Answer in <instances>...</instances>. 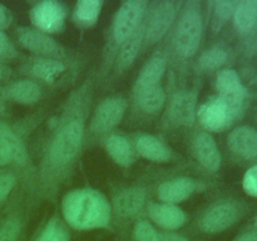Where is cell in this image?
Wrapping results in <instances>:
<instances>
[{
	"mask_svg": "<svg viewBox=\"0 0 257 241\" xmlns=\"http://www.w3.org/2000/svg\"><path fill=\"white\" fill-rule=\"evenodd\" d=\"M94 95V78L88 75L70 90L53 118L34 171L35 192L43 200L55 201L82 158Z\"/></svg>",
	"mask_w": 257,
	"mask_h": 241,
	"instance_id": "obj_1",
	"label": "cell"
},
{
	"mask_svg": "<svg viewBox=\"0 0 257 241\" xmlns=\"http://www.w3.org/2000/svg\"><path fill=\"white\" fill-rule=\"evenodd\" d=\"M62 218L68 227L78 231L109 230L112 223L110 201L97 188L69 191L62 200Z\"/></svg>",
	"mask_w": 257,
	"mask_h": 241,
	"instance_id": "obj_2",
	"label": "cell"
},
{
	"mask_svg": "<svg viewBox=\"0 0 257 241\" xmlns=\"http://www.w3.org/2000/svg\"><path fill=\"white\" fill-rule=\"evenodd\" d=\"M150 3L146 0H128L120 4L112 19L104 52L102 72H109L113 67L118 49L140 29L143 24Z\"/></svg>",
	"mask_w": 257,
	"mask_h": 241,
	"instance_id": "obj_3",
	"label": "cell"
},
{
	"mask_svg": "<svg viewBox=\"0 0 257 241\" xmlns=\"http://www.w3.org/2000/svg\"><path fill=\"white\" fill-rule=\"evenodd\" d=\"M202 5L197 0L183 2L176 20L172 37V48L176 57L182 62L197 54L203 37Z\"/></svg>",
	"mask_w": 257,
	"mask_h": 241,
	"instance_id": "obj_4",
	"label": "cell"
},
{
	"mask_svg": "<svg viewBox=\"0 0 257 241\" xmlns=\"http://www.w3.org/2000/svg\"><path fill=\"white\" fill-rule=\"evenodd\" d=\"M247 100L211 95L198 105L197 120L206 132H222L242 117Z\"/></svg>",
	"mask_w": 257,
	"mask_h": 241,
	"instance_id": "obj_5",
	"label": "cell"
},
{
	"mask_svg": "<svg viewBox=\"0 0 257 241\" xmlns=\"http://www.w3.org/2000/svg\"><path fill=\"white\" fill-rule=\"evenodd\" d=\"M246 212L242 202L233 198L217 200L208 205L196 220V228L205 235H218L230 230Z\"/></svg>",
	"mask_w": 257,
	"mask_h": 241,
	"instance_id": "obj_6",
	"label": "cell"
},
{
	"mask_svg": "<svg viewBox=\"0 0 257 241\" xmlns=\"http://www.w3.org/2000/svg\"><path fill=\"white\" fill-rule=\"evenodd\" d=\"M183 2L160 0L148 4L143 29V49H150L162 42L176 24Z\"/></svg>",
	"mask_w": 257,
	"mask_h": 241,
	"instance_id": "obj_7",
	"label": "cell"
},
{
	"mask_svg": "<svg viewBox=\"0 0 257 241\" xmlns=\"http://www.w3.org/2000/svg\"><path fill=\"white\" fill-rule=\"evenodd\" d=\"M127 105V99L120 94L103 98L90 113L88 135L104 138L105 136L113 133L124 118Z\"/></svg>",
	"mask_w": 257,
	"mask_h": 241,
	"instance_id": "obj_8",
	"label": "cell"
},
{
	"mask_svg": "<svg viewBox=\"0 0 257 241\" xmlns=\"http://www.w3.org/2000/svg\"><path fill=\"white\" fill-rule=\"evenodd\" d=\"M18 43L38 58H50L67 62L69 54L67 48L63 47L52 35L39 32L33 27H18L15 30Z\"/></svg>",
	"mask_w": 257,
	"mask_h": 241,
	"instance_id": "obj_9",
	"label": "cell"
},
{
	"mask_svg": "<svg viewBox=\"0 0 257 241\" xmlns=\"http://www.w3.org/2000/svg\"><path fill=\"white\" fill-rule=\"evenodd\" d=\"M165 123L170 127H191L197 120L198 92L192 89H180L167 98Z\"/></svg>",
	"mask_w": 257,
	"mask_h": 241,
	"instance_id": "obj_10",
	"label": "cell"
},
{
	"mask_svg": "<svg viewBox=\"0 0 257 241\" xmlns=\"http://www.w3.org/2000/svg\"><path fill=\"white\" fill-rule=\"evenodd\" d=\"M67 17V7L57 0H43L37 3L29 12L33 28L49 35L58 34L64 29Z\"/></svg>",
	"mask_w": 257,
	"mask_h": 241,
	"instance_id": "obj_11",
	"label": "cell"
},
{
	"mask_svg": "<svg viewBox=\"0 0 257 241\" xmlns=\"http://www.w3.org/2000/svg\"><path fill=\"white\" fill-rule=\"evenodd\" d=\"M9 165L30 171L32 163L22 137L9 125L0 120V167Z\"/></svg>",
	"mask_w": 257,
	"mask_h": 241,
	"instance_id": "obj_12",
	"label": "cell"
},
{
	"mask_svg": "<svg viewBox=\"0 0 257 241\" xmlns=\"http://www.w3.org/2000/svg\"><path fill=\"white\" fill-rule=\"evenodd\" d=\"M148 205V191L142 186L123 187L115 192L110 201L112 213L122 220L138 217Z\"/></svg>",
	"mask_w": 257,
	"mask_h": 241,
	"instance_id": "obj_13",
	"label": "cell"
},
{
	"mask_svg": "<svg viewBox=\"0 0 257 241\" xmlns=\"http://www.w3.org/2000/svg\"><path fill=\"white\" fill-rule=\"evenodd\" d=\"M207 187L203 181L192 177H175L163 181L157 188V197L160 202L180 205L196 193L202 192Z\"/></svg>",
	"mask_w": 257,
	"mask_h": 241,
	"instance_id": "obj_14",
	"label": "cell"
},
{
	"mask_svg": "<svg viewBox=\"0 0 257 241\" xmlns=\"http://www.w3.org/2000/svg\"><path fill=\"white\" fill-rule=\"evenodd\" d=\"M147 215L150 222L162 231H177L187 223V215L178 205L166 202H148Z\"/></svg>",
	"mask_w": 257,
	"mask_h": 241,
	"instance_id": "obj_15",
	"label": "cell"
},
{
	"mask_svg": "<svg viewBox=\"0 0 257 241\" xmlns=\"http://www.w3.org/2000/svg\"><path fill=\"white\" fill-rule=\"evenodd\" d=\"M193 157L200 163L201 167L208 173H216L222 165V156L220 148L212 135L206 131H201L193 137L191 145Z\"/></svg>",
	"mask_w": 257,
	"mask_h": 241,
	"instance_id": "obj_16",
	"label": "cell"
},
{
	"mask_svg": "<svg viewBox=\"0 0 257 241\" xmlns=\"http://www.w3.org/2000/svg\"><path fill=\"white\" fill-rule=\"evenodd\" d=\"M25 74L33 80H40L47 84H54L68 70V64L64 60L50 59V58L33 57L23 65Z\"/></svg>",
	"mask_w": 257,
	"mask_h": 241,
	"instance_id": "obj_17",
	"label": "cell"
},
{
	"mask_svg": "<svg viewBox=\"0 0 257 241\" xmlns=\"http://www.w3.org/2000/svg\"><path fill=\"white\" fill-rule=\"evenodd\" d=\"M167 70V58L161 49H157L145 63L133 84V94L148 88L162 84V79Z\"/></svg>",
	"mask_w": 257,
	"mask_h": 241,
	"instance_id": "obj_18",
	"label": "cell"
},
{
	"mask_svg": "<svg viewBox=\"0 0 257 241\" xmlns=\"http://www.w3.org/2000/svg\"><path fill=\"white\" fill-rule=\"evenodd\" d=\"M135 150L137 156L150 162L167 163L173 160V150L160 137L143 133L136 138Z\"/></svg>",
	"mask_w": 257,
	"mask_h": 241,
	"instance_id": "obj_19",
	"label": "cell"
},
{
	"mask_svg": "<svg viewBox=\"0 0 257 241\" xmlns=\"http://www.w3.org/2000/svg\"><path fill=\"white\" fill-rule=\"evenodd\" d=\"M227 146L238 158L253 160L257 157V130L250 126L235 128L228 135Z\"/></svg>",
	"mask_w": 257,
	"mask_h": 241,
	"instance_id": "obj_20",
	"label": "cell"
},
{
	"mask_svg": "<svg viewBox=\"0 0 257 241\" xmlns=\"http://www.w3.org/2000/svg\"><path fill=\"white\" fill-rule=\"evenodd\" d=\"M105 152L108 153L113 162L117 163L120 167L128 168L135 163L136 153L135 146L131 143L127 137L118 133H110L103 138Z\"/></svg>",
	"mask_w": 257,
	"mask_h": 241,
	"instance_id": "obj_21",
	"label": "cell"
},
{
	"mask_svg": "<svg viewBox=\"0 0 257 241\" xmlns=\"http://www.w3.org/2000/svg\"><path fill=\"white\" fill-rule=\"evenodd\" d=\"M143 37H145V29H143L142 24L140 29L118 49L114 63H113V69H114L115 77L122 75L136 62L137 57L140 55V52L143 49Z\"/></svg>",
	"mask_w": 257,
	"mask_h": 241,
	"instance_id": "obj_22",
	"label": "cell"
},
{
	"mask_svg": "<svg viewBox=\"0 0 257 241\" xmlns=\"http://www.w3.org/2000/svg\"><path fill=\"white\" fill-rule=\"evenodd\" d=\"M3 93L9 100L23 105L37 104L43 97L42 87L33 79L15 80L4 87Z\"/></svg>",
	"mask_w": 257,
	"mask_h": 241,
	"instance_id": "obj_23",
	"label": "cell"
},
{
	"mask_svg": "<svg viewBox=\"0 0 257 241\" xmlns=\"http://www.w3.org/2000/svg\"><path fill=\"white\" fill-rule=\"evenodd\" d=\"M216 90L217 94L225 98L235 99H248V90L243 85L241 77L235 69L226 68L220 70L216 77Z\"/></svg>",
	"mask_w": 257,
	"mask_h": 241,
	"instance_id": "obj_24",
	"label": "cell"
},
{
	"mask_svg": "<svg viewBox=\"0 0 257 241\" xmlns=\"http://www.w3.org/2000/svg\"><path fill=\"white\" fill-rule=\"evenodd\" d=\"M103 0H79L72 12V20L80 29H88L97 24L102 13Z\"/></svg>",
	"mask_w": 257,
	"mask_h": 241,
	"instance_id": "obj_25",
	"label": "cell"
},
{
	"mask_svg": "<svg viewBox=\"0 0 257 241\" xmlns=\"http://www.w3.org/2000/svg\"><path fill=\"white\" fill-rule=\"evenodd\" d=\"M133 98H135L136 104L142 112L147 114H157L166 107L167 92L162 84H158L156 87L136 93L133 94Z\"/></svg>",
	"mask_w": 257,
	"mask_h": 241,
	"instance_id": "obj_26",
	"label": "cell"
},
{
	"mask_svg": "<svg viewBox=\"0 0 257 241\" xmlns=\"http://www.w3.org/2000/svg\"><path fill=\"white\" fill-rule=\"evenodd\" d=\"M233 24L241 34H248L257 28V0L237 2L233 13Z\"/></svg>",
	"mask_w": 257,
	"mask_h": 241,
	"instance_id": "obj_27",
	"label": "cell"
},
{
	"mask_svg": "<svg viewBox=\"0 0 257 241\" xmlns=\"http://www.w3.org/2000/svg\"><path fill=\"white\" fill-rule=\"evenodd\" d=\"M33 241H70V228L60 216L54 215L44 223Z\"/></svg>",
	"mask_w": 257,
	"mask_h": 241,
	"instance_id": "obj_28",
	"label": "cell"
},
{
	"mask_svg": "<svg viewBox=\"0 0 257 241\" xmlns=\"http://www.w3.org/2000/svg\"><path fill=\"white\" fill-rule=\"evenodd\" d=\"M228 58L227 50L221 45H213L203 50L197 58V68L201 72H213L222 67Z\"/></svg>",
	"mask_w": 257,
	"mask_h": 241,
	"instance_id": "obj_29",
	"label": "cell"
},
{
	"mask_svg": "<svg viewBox=\"0 0 257 241\" xmlns=\"http://www.w3.org/2000/svg\"><path fill=\"white\" fill-rule=\"evenodd\" d=\"M212 14H211V29L213 33H220L221 29L227 24L228 20L233 17L237 2L232 0H217L211 3Z\"/></svg>",
	"mask_w": 257,
	"mask_h": 241,
	"instance_id": "obj_30",
	"label": "cell"
},
{
	"mask_svg": "<svg viewBox=\"0 0 257 241\" xmlns=\"http://www.w3.org/2000/svg\"><path fill=\"white\" fill-rule=\"evenodd\" d=\"M23 232V218L18 213L7 216L0 222V241H19Z\"/></svg>",
	"mask_w": 257,
	"mask_h": 241,
	"instance_id": "obj_31",
	"label": "cell"
},
{
	"mask_svg": "<svg viewBox=\"0 0 257 241\" xmlns=\"http://www.w3.org/2000/svg\"><path fill=\"white\" fill-rule=\"evenodd\" d=\"M135 241H161L160 231L148 220H138L133 227Z\"/></svg>",
	"mask_w": 257,
	"mask_h": 241,
	"instance_id": "obj_32",
	"label": "cell"
},
{
	"mask_svg": "<svg viewBox=\"0 0 257 241\" xmlns=\"http://www.w3.org/2000/svg\"><path fill=\"white\" fill-rule=\"evenodd\" d=\"M18 183V178L13 172L0 173V206L5 202L10 193L14 191Z\"/></svg>",
	"mask_w": 257,
	"mask_h": 241,
	"instance_id": "obj_33",
	"label": "cell"
},
{
	"mask_svg": "<svg viewBox=\"0 0 257 241\" xmlns=\"http://www.w3.org/2000/svg\"><path fill=\"white\" fill-rule=\"evenodd\" d=\"M242 188L248 196L257 198V165L248 168L242 178Z\"/></svg>",
	"mask_w": 257,
	"mask_h": 241,
	"instance_id": "obj_34",
	"label": "cell"
},
{
	"mask_svg": "<svg viewBox=\"0 0 257 241\" xmlns=\"http://www.w3.org/2000/svg\"><path fill=\"white\" fill-rule=\"evenodd\" d=\"M17 55V49L13 45L12 40L5 34V32L0 30V60L10 59V58H14Z\"/></svg>",
	"mask_w": 257,
	"mask_h": 241,
	"instance_id": "obj_35",
	"label": "cell"
},
{
	"mask_svg": "<svg viewBox=\"0 0 257 241\" xmlns=\"http://www.w3.org/2000/svg\"><path fill=\"white\" fill-rule=\"evenodd\" d=\"M13 23V14L8 7L0 3V30L4 32L5 29L12 25Z\"/></svg>",
	"mask_w": 257,
	"mask_h": 241,
	"instance_id": "obj_36",
	"label": "cell"
},
{
	"mask_svg": "<svg viewBox=\"0 0 257 241\" xmlns=\"http://www.w3.org/2000/svg\"><path fill=\"white\" fill-rule=\"evenodd\" d=\"M160 231L161 241H193L191 238H188L187 236L177 232V231Z\"/></svg>",
	"mask_w": 257,
	"mask_h": 241,
	"instance_id": "obj_37",
	"label": "cell"
},
{
	"mask_svg": "<svg viewBox=\"0 0 257 241\" xmlns=\"http://www.w3.org/2000/svg\"><path fill=\"white\" fill-rule=\"evenodd\" d=\"M230 241H257V228L253 227L252 230L245 231V232L231 238Z\"/></svg>",
	"mask_w": 257,
	"mask_h": 241,
	"instance_id": "obj_38",
	"label": "cell"
},
{
	"mask_svg": "<svg viewBox=\"0 0 257 241\" xmlns=\"http://www.w3.org/2000/svg\"><path fill=\"white\" fill-rule=\"evenodd\" d=\"M10 74V69L9 68H7L5 65H3L2 63H0V80L5 79L7 77H9Z\"/></svg>",
	"mask_w": 257,
	"mask_h": 241,
	"instance_id": "obj_39",
	"label": "cell"
},
{
	"mask_svg": "<svg viewBox=\"0 0 257 241\" xmlns=\"http://www.w3.org/2000/svg\"><path fill=\"white\" fill-rule=\"evenodd\" d=\"M253 227L257 228V215H256V217L253 218Z\"/></svg>",
	"mask_w": 257,
	"mask_h": 241,
	"instance_id": "obj_40",
	"label": "cell"
},
{
	"mask_svg": "<svg viewBox=\"0 0 257 241\" xmlns=\"http://www.w3.org/2000/svg\"><path fill=\"white\" fill-rule=\"evenodd\" d=\"M2 105H3V100H2V97H0V110H2Z\"/></svg>",
	"mask_w": 257,
	"mask_h": 241,
	"instance_id": "obj_41",
	"label": "cell"
}]
</instances>
